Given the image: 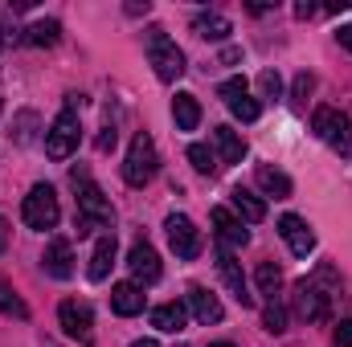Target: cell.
Here are the masks:
<instances>
[{
    "instance_id": "obj_23",
    "label": "cell",
    "mask_w": 352,
    "mask_h": 347,
    "mask_svg": "<svg viewBox=\"0 0 352 347\" xmlns=\"http://www.w3.org/2000/svg\"><path fill=\"white\" fill-rule=\"evenodd\" d=\"M173 119L180 131H197V123H201V102L192 98V94H176L173 98Z\"/></svg>"
},
{
    "instance_id": "obj_17",
    "label": "cell",
    "mask_w": 352,
    "mask_h": 347,
    "mask_svg": "<svg viewBox=\"0 0 352 347\" xmlns=\"http://www.w3.org/2000/svg\"><path fill=\"white\" fill-rule=\"evenodd\" d=\"M111 311L123 315V319L140 315V311H144V290H140L135 282H119V286L111 290Z\"/></svg>"
},
{
    "instance_id": "obj_18",
    "label": "cell",
    "mask_w": 352,
    "mask_h": 347,
    "mask_svg": "<svg viewBox=\"0 0 352 347\" xmlns=\"http://www.w3.org/2000/svg\"><path fill=\"white\" fill-rule=\"evenodd\" d=\"M184 323H188V307H184V302H160V307L152 311V327L164 331V335L184 331Z\"/></svg>"
},
{
    "instance_id": "obj_15",
    "label": "cell",
    "mask_w": 352,
    "mask_h": 347,
    "mask_svg": "<svg viewBox=\"0 0 352 347\" xmlns=\"http://www.w3.org/2000/svg\"><path fill=\"white\" fill-rule=\"evenodd\" d=\"M45 274L50 278H58V282H66L70 274H74V250H70V241L66 237H54L50 246H45Z\"/></svg>"
},
{
    "instance_id": "obj_20",
    "label": "cell",
    "mask_w": 352,
    "mask_h": 347,
    "mask_svg": "<svg viewBox=\"0 0 352 347\" xmlns=\"http://www.w3.org/2000/svg\"><path fill=\"white\" fill-rule=\"evenodd\" d=\"M192 33L205 37V41H226V37L234 33V25H230L226 16H217V12H197V16H192Z\"/></svg>"
},
{
    "instance_id": "obj_37",
    "label": "cell",
    "mask_w": 352,
    "mask_h": 347,
    "mask_svg": "<svg viewBox=\"0 0 352 347\" xmlns=\"http://www.w3.org/2000/svg\"><path fill=\"white\" fill-rule=\"evenodd\" d=\"M4 250H8V221L0 217V254H4Z\"/></svg>"
},
{
    "instance_id": "obj_39",
    "label": "cell",
    "mask_w": 352,
    "mask_h": 347,
    "mask_svg": "<svg viewBox=\"0 0 352 347\" xmlns=\"http://www.w3.org/2000/svg\"><path fill=\"white\" fill-rule=\"evenodd\" d=\"M131 347H160V344H156V339H135Z\"/></svg>"
},
{
    "instance_id": "obj_33",
    "label": "cell",
    "mask_w": 352,
    "mask_h": 347,
    "mask_svg": "<svg viewBox=\"0 0 352 347\" xmlns=\"http://www.w3.org/2000/svg\"><path fill=\"white\" fill-rule=\"evenodd\" d=\"M332 347H352V319H340L332 331Z\"/></svg>"
},
{
    "instance_id": "obj_22",
    "label": "cell",
    "mask_w": 352,
    "mask_h": 347,
    "mask_svg": "<svg viewBox=\"0 0 352 347\" xmlns=\"http://www.w3.org/2000/svg\"><path fill=\"white\" fill-rule=\"evenodd\" d=\"M258 188H263L266 196H274V200H287V196H291V188H295V184H291V176L287 172H278V168H270V164H258Z\"/></svg>"
},
{
    "instance_id": "obj_25",
    "label": "cell",
    "mask_w": 352,
    "mask_h": 347,
    "mask_svg": "<svg viewBox=\"0 0 352 347\" xmlns=\"http://www.w3.org/2000/svg\"><path fill=\"white\" fill-rule=\"evenodd\" d=\"M0 315H8V319H29V307H25V298L0 278Z\"/></svg>"
},
{
    "instance_id": "obj_2",
    "label": "cell",
    "mask_w": 352,
    "mask_h": 347,
    "mask_svg": "<svg viewBox=\"0 0 352 347\" xmlns=\"http://www.w3.org/2000/svg\"><path fill=\"white\" fill-rule=\"evenodd\" d=\"M78 106H82V94H70L66 106H62V115L50 123V131H45V156H50V160H70V156L78 152V143H82Z\"/></svg>"
},
{
    "instance_id": "obj_9",
    "label": "cell",
    "mask_w": 352,
    "mask_h": 347,
    "mask_svg": "<svg viewBox=\"0 0 352 347\" xmlns=\"http://www.w3.org/2000/svg\"><path fill=\"white\" fill-rule=\"evenodd\" d=\"M217 274H221V282L230 286V294L242 307H254V294H250V282L242 274V261L234 258V250H226V246H217Z\"/></svg>"
},
{
    "instance_id": "obj_36",
    "label": "cell",
    "mask_w": 352,
    "mask_h": 347,
    "mask_svg": "<svg viewBox=\"0 0 352 347\" xmlns=\"http://www.w3.org/2000/svg\"><path fill=\"white\" fill-rule=\"evenodd\" d=\"M336 37H340V45H344V49H349V53H352V25H344V29H340Z\"/></svg>"
},
{
    "instance_id": "obj_8",
    "label": "cell",
    "mask_w": 352,
    "mask_h": 347,
    "mask_svg": "<svg viewBox=\"0 0 352 347\" xmlns=\"http://www.w3.org/2000/svg\"><path fill=\"white\" fill-rule=\"evenodd\" d=\"M164 233H168V246H173V254L180 261H192L197 254H201V229L188 221V217H180V213H173L168 221H164Z\"/></svg>"
},
{
    "instance_id": "obj_31",
    "label": "cell",
    "mask_w": 352,
    "mask_h": 347,
    "mask_svg": "<svg viewBox=\"0 0 352 347\" xmlns=\"http://www.w3.org/2000/svg\"><path fill=\"white\" fill-rule=\"evenodd\" d=\"M226 102H234V98H242V94H250L246 90V78H230V82H221V90H217Z\"/></svg>"
},
{
    "instance_id": "obj_28",
    "label": "cell",
    "mask_w": 352,
    "mask_h": 347,
    "mask_svg": "<svg viewBox=\"0 0 352 347\" xmlns=\"http://www.w3.org/2000/svg\"><path fill=\"white\" fill-rule=\"evenodd\" d=\"M230 110H234V119H242V123H254L258 115H263V102L258 98H250V94H242V98H234V102H226Z\"/></svg>"
},
{
    "instance_id": "obj_10",
    "label": "cell",
    "mask_w": 352,
    "mask_h": 347,
    "mask_svg": "<svg viewBox=\"0 0 352 347\" xmlns=\"http://www.w3.org/2000/svg\"><path fill=\"white\" fill-rule=\"evenodd\" d=\"M278 237L287 241V250H291L295 258H307V254L316 250V233H311V225H307L303 217H295V213L278 217Z\"/></svg>"
},
{
    "instance_id": "obj_11",
    "label": "cell",
    "mask_w": 352,
    "mask_h": 347,
    "mask_svg": "<svg viewBox=\"0 0 352 347\" xmlns=\"http://www.w3.org/2000/svg\"><path fill=\"white\" fill-rule=\"evenodd\" d=\"M58 323H62V331H66L70 339H82V344H87L90 331H94V315H90L87 302H78V298H66V302L58 307Z\"/></svg>"
},
{
    "instance_id": "obj_26",
    "label": "cell",
    "mask_w": 352,
    "mask_h": 347,
    "mask_svg": "<svg viewBox=\"0 0 352 347\" xmlns=\"http://www.w3.org/2000/svg\"><path fill=\"white\" fill-rule=\"evenodd\" d=\"M254 282H258V290H263L266 298H274V294H278V286H283V270H278L274 261H258Z\"/></svg>"
},
{
    "instance_id": "obj_4",
    "label": "cell",
    "mask_w": 352,
    "mask_h": 347,
    "mask_svg": "<svg viewBox=\"0 0 352 347\" xmlns=\"http://www.w3.org/2000/svg\"><path fill=\"white\" fill-rule=\"evenodd\" d=\"M316 135L340 156V160H352V115L349 110H336V106H320L316 119H311Z\"/></svg>"
},
{
    "instance_id": "obj_5",
    "label": "cell",
    "mask_w": 352,
    "mask_h": 347,
    "mask_svg": "<svg viewBox=\"0 0 352 347\" xmlns=\"http://www.w3.org/2000/svg\"><path fill=\"white\" fill-rule=\"evenodd\" d=\"M160 172V156H156V143H152V135L148 131H140L135 139H131V147H127V160H123V180L131 184V188H144V184H152Z\"/></svg>"
},
{
    "instance_id": "obj_14",
    "label": "cell",
    "mask_w": 352,
    "mask_h": 347,
    "mask_svg": "<svg viewBox=\"0 0 352 347\" xmlns=\"http://www.w3.org/2000/svg\"><path fill=\"white\" fill-rule=\"evenodd\" d=\"M188 311H192V319L197 323H221V315H226V307L217 302V294H209L205 286H188V302H184Z\"/></svg>"
},
{
    "instance_id": "obj_16",
    "label": "cell",
    "mask_w": 352,
    "mask_h": 347,
    "mask_svg": "<svg viewBox=\"0 0 352 347\" xmlns=\"http://www.w3.org/2000/svg\"><path fill=\"white\" fill-rule=\"evenodd\" d=\"M230 204H234V217H238L242 225H258V221H266V204L250 192V188H234V192H230Z\"/></svg>"
},
{
    "instance_id": "obj_7",
    "label": "cell",
    "mask_w": 352,
    "mask_h": 347,
    "mask_svg": "<svg viewBox=\"0 0 352 347\" xmlns=\"http://www.w3.org/2000/svg\"><path fill=\"white\" fill-rule=\"evenodd\" d=\"M291 307L303 323H324L332 315V294L316 282V278H299L295 282V294H291Z\"/></svg>"
},
{
    "instance_id": "obj_40",
    "label": "cell",
    "mask_w": 352,
    "mask_h": 347,
    "mask_svg": "<svg viewBox=\"0 0 352 347\" xmlns=\"http://www.w3.org/2000/svg\"><path fill=\"white\" fill-rule=\"evenodd\" d=\"M209 347H234V344H209Z\"/></svg>"
},
{
    "instance_id": "obj_19",
    "label": "cell",
    "mask_w": 352,
    "mask_h": 347,
    "mask_svg": "<svg viewBox=\"0 0 352 347\" xmlns=\"http://www.w3.org/2000/svg\"><path fill=\"white\" fill-rule=\"evenodd\" d=\"M213 147H217L221 164H242V156H246V143L234 127H213Z\"/></svg>"
},
{
    "instance_id": "obj_6",
    "label": "cell",
    "mask_w": 352,
    "mask_h": 347,
    "mask_svg": "<svg viewBox=\"0 0 352 347\" xmlns=\"http://www.w3.org/2000/svg\"><path fill=\"white\" fill-rule=\"evenodd\" d=\"M21 217H25V225H29V229H37V233L54 229V225H58V217H62L58 192H54L50 184H33V188H29V196H25V204H21Z\"/></svg>"
},
{
    "instance_id": "obj_13",
    "label": "cell",
    "mask_w": 352,
    "mask_h": 347,
    "mask_svg": "<svg viewBox=\"0 0 352 347\" xmlns=\"http://www.w3.org/2000/svg\"><path fill=\"white\" fill-rule=\"evenodd\" d=\"M127 265H131V278H135V286L144 282H156L160 278V258H156V250L148 246V241H135L131 250H127Z\"/></svg>"
},
{
    "instance_id": "obj_1",
    "label": "cell",
    "mask_w": 352,
    "mask_h": 347,
    "mask_svg": "<svg viewBox=\"0 0 352 347\" xmlns=\"http://www.w3.org/2000/svg\"><path fill=\"white\" fill-rule=\"evenodd\" d=\"M74 188H78V237H87L94 229H111L115 225V208H111V200L98 192V184L82 168H74Z\"/></svg>"
},
{
    "instance_id": "obj_12",
    "label": "cell",
    "mask_w": 352,
    "mask_h": 347,
    "mask_svg": "<svg viewBox=\"0 0 352 347\" xmlns=\"http://www.w3.org/2000/svg\"><path fill=\"white\" fill-rule=\"evenodd\" d=\"M209 217H213V229H217V241H221L226 250H242V246L250 241V229H246V225H242V221H238V217H234L230 208H221V204H217V208H213Z\"/></svg>"
},
{
    "instance_id": "obj_34",
    "label": "cell",
    "mask_w": 352,
    "mask_h": 347,
    "mask_svg": "<svg viewBox=\"0 0 352 347\" xmlns=\"http://www.w3.org/2000/svg\"><path fill=\"white\" fill-rule=\"evenodd\" d=\"M33 123H37V115H21L16 119V143H29L33 139Z\"/></svg>"
},
{
    "instance_id": "obj_35",
    "label": "cell",
    "mask_w": 352,
    "mask_h": 347,
    "mask_svg": "<svg viewBox=\"0 0 352 347\" xmlns=\"http://www.w3.org/2000/svg\"><path fill=\"white\" fill-rule=\"evenodd\" d=\"M98 147H102V152H107V147H115V127H107V131L98 135Z\"/></svg>"
},
{
    "instance_id": "obj_32",
    "label": "cell",
    "mask_w": 352,
    "mask_h": 347,
    "mask_svg": "<svg viewBox=\"0 0 352 347\" xmlns=\"http://www.w3.org/2000/svg\"><path fill=\"white\" fill-rule=\"evenodd\" d=\"M311 90H316V78H311V74H299V78H295V106H303Z\"/></svg>"
},
{
    "instance_id": "obj_27",
    "label": "cell",
    "mask_w": 352,
    "mask_h": 347,
    "mask_svg": "<svg viewBox=\"0 0 352 347\" xmlns=\"http://www.w3.org/2000/svg\"><path fill=\"white\" fill-rule=\"evenodd\" d=\"M263 327L270 331V335H283V331H287V307H283L278 298H270V302H266V311H263Z\"/></svg>"
},
{
    "instance_id": "obj_24",
    "label": "cell",
    "mask_w": 352,
    "mask_h": 347,
    "mask_svg": "<svg viewBox=\"0 0 352 347\" xmlns=\"http://www.w3.org/2000/svg\"><path fill=\"white\" fill-rule=\"evenodd\" d=\"M25 41L29 45H58L62 41V25L58 21H37V25L25 29Z\"/></svg>"
},
{
    "instance_id": "obj_41",
    "label": "cell",
    "mask_w": 352,
    "mask_h": 347,
    "mask_svg": "<svg viewBox=\"0 0 352 347\" xmlns=\"http://www.w3.org/2000/svg\"><path fill=\"white\" fill-rule=\"evenodd\" d=\"M0 45H4V33H0Z\"/></svg>"
},
{
    "instance_id": "obj_38",
    "label": "cell",
    "mask_w": 352,
    "mask_h": 347,
    "mask_svg": "<svg viewBox=\"0 0 352 347\" xmlns=\"http://www.w3.org/2000/svg\"><path fill=\"white\" fill-rule=\"evenodd\" d=\"M311 12H316V4H295V16H303V21H307Z\"/></svg>"
},
{
    "instance_id": "obj_29",
    "label": "cell",
    "mask_w": 352,
    "mask_h": 347,
    "mask_svg": "<svg viewBox=\"0 0 352 347\" xmlns=\"http://www.w3.org/2000/svg\"><path fill=\"white\" fill-rule=\"evenodd\" d=\"M188 164H192L201 176H213V172H217V160H213V152H209L205 143H192V147H188Z\"/></svg>"
},
{
    "instance_id": "obj_30",
    "label": "cell",
    "mask_w": 352,
    "mask_h": 347,
    "mask_svg": "<svg viewBox=\"0 0 352 347\" xmlns=\"http://www.w3.org/2000/svg\"><path fill=\"white\" fill-rule=\"evenodd\" d=\"M258 86H263L266 98H278V94H283V78H278L274 70H263V74H258Z\"/></svg>"
},
{
    "instance_id": "obj_21",
    "label": "cell",
    "mask_w": 352,
    "mask_h": 347,
    "mask_svg": "<svg viewBox=\"0 0 352 347\" xmlns=\"http://www.w3.org/2000/svg\"><path fill=\"white\" fill-rule=\"evenodd\" d=\"M111 265H115V233L111 237H98V246H94V254H90V282H102L107 274H111Z\"/></svg>"
},
{
    "instance_id": "obj_3",
    "label": "cell",
    "mask_w": 352,
    "mask_h": 347,
    "mask_svg": "<svg viewBox=\"0 0 352 347\" xmlns=\"http://www.w3.org/2000/svg\"><path fill=\"white\" fill-rule=\"evenodd\" d=\"M144 49H148V62H152V70H156L160 82H176L184 74V53H180V45H176L160 25H152L144 33Z\"/></svg>"
}]
</instances>
